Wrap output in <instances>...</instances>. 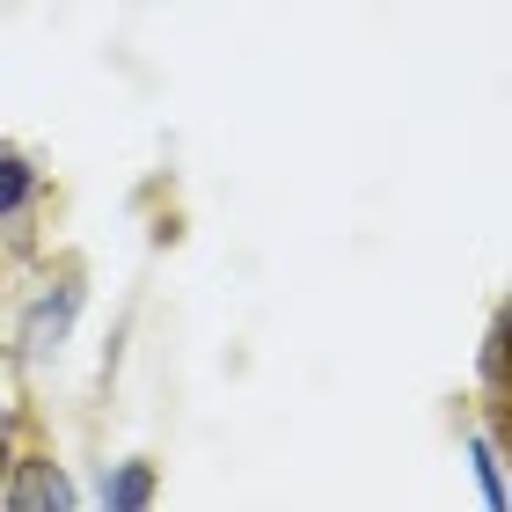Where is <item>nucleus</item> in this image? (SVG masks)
Listing matches in <instances>:
<instances>
[{
  "label": "nucleus",
  "instance_id": "nucleus-1",
  "mask_svg": "<svg viewBox=\"0 0 512 512\" xmlns=\"http://www.w3.org/2000/svg\"><path fill=\"white\" fill-rule=\"evenodd\" d=\"M88 308V264H81V249H44V264H37V286L22 293V308H15V359H59L66 352V337H74V322Z\"/></svg>",
  "mask_w": 512,
  "mask_h": 512
},
{
  "label": "nucleus",
  "instance_id": "nucleus-2",
  "mask_svg": "<svg viewBox=\"0 0 512 512\" xmlns=\"http://www.w3.org/2000/svg\"><path fill=\"white\" fill-rule=\"evenodd\" d=\"M0 505H8V512H74L81 505V491H74V476H66L59 447L44 439V425L22 432L8 476H0Z\"/></svg>",
  "mask_w": 512,
  "mask_h": 512
},
{
  "label": "nucleus",
  "instance_id": "nucleus-3",
  "mask_svg": "<svg viewBox=\"0 0 512 512\" xmlns=\"http://www.w3.org/2000/svg\"><path fill=\"white\" fill-rule=\"evenodd\" d=\"M505 359H512V308L498 300L491 308V330H483V359H476V410L491 439L512 454V381H505Z\"/></svg>",
  "mask_w": 512,
  "mask_h": 512
},
{
  "label": "nucleus",
  "instance_id": "nucleus-4",
  "mask_svg": "<svg viewBox=\"0 0 512 512\" xmlns=\"http://www.w3.org/2000/svg\"><path fill=\"white\" fill-rule=\"evenodd\" d=\"M44 198H52V183H44L37 154L15 147V139H0V235H22V227H37Z\"/></svg>",
  "mask_w": 512,
  "mask_h": 512
},
{
  "label": "nucleus",
  "instance_id": "nucleus-5",
  "mask_svg": "<svg viewBox=\"0 0 512 512\" xmlns=\"http://www.w3.org/2000/svg\"><path fill=\"white\" fill-rule=\"evenodd\" d=\"M154 498H161V469L147 454H132V461H118V469L103 476V505L110 512H147Z\"/></svg>",
  "mask_w": 512,
  "mask_h": 512
},
{
  "label": "nucleus",
  "instance_id": "nucleus-6",
  "mask_svg": "<svg viewBox=\"0 0 512 512\" xmlns=\"http://www.w3.org/2000/svg\"><path fill=\"white\" fill-rule=\"evenodd\" d=\"M469 454H476V476H483V505L505 512V505H512V491H505V447L491 439V425H483V417L469 425Z\"/></svg>",
  "mask_w": 512,
  "mask_h": 512
},
{
  "label": "nucleus",
  "instance_id": "nucleus-7",
  "mask_svg": "<svg viewBox=\"0 0 512 512\" xmlns=\"http://www.w3.org/2000/svg\"><path fill=\"white\" fill-rule=\"evenodd\" d=\"M37 425V410L30 403H15V395H0V476H8V461H15V447H22V432Z\"/></svg>",
  "mask_w": 512,
  "mask_h": 512
}]
</instances>
